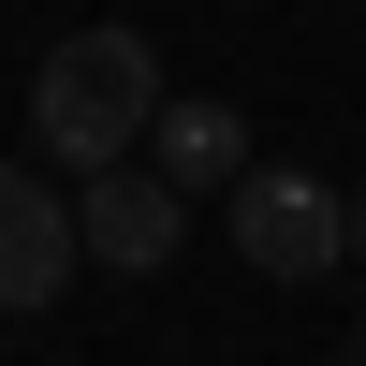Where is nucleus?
Masks as SVG:
<instances>
[{"instance_id": "0eeeda50", "label": "nucleus", "mask_w": 366, "mask_h": 366, "mask_svg": "<svg viewBox=\"0 0 366 366\" xmlns=\"http://www.w3.org/2000/svg\"><path fill=\"white\" fill-rule=\"evenodd\" d=\"M352 366H366V352H352Z\"/></svg>"}, {"instance_id": "7ed1b4c3", "label": "nucleus", "mask_w": 366, "mask_h": 366, "mask_svg": "<svg viewBox=\"0 0 366 366\" xmlns=\"http://www.w3.org/2000/svg\"><path fill=\"white\" fill-rule=\"evenodd\" d=\"M176 234H191V191H176V176H147V162L74 176V249L103 264V279H162Z\"/></svg>"}, {"instance_id": "423d86ee", "label": "nucleus", "mask_w": 366, "mask_h": 366, "mask_svg": "<svg viewBox=\"0 0 366 366\" xmlns=\"http://www.w3.org/2000/svg\"><path fill=\"white\" fill-rule=\"evenodd\" d=\"M352 264H366V191H352Z\"/></svg>"}, {"instance_id": "f257e3e1", "label": "nucleus", "mask_w": 366, "mask_h": 366, "mask_svg": "<svg viewBox=\"0 0 366 366\" xmlns=\"http://www.w3.org/2000/svg\"><path fill=\"white\" fill-rule=\"evenodd\" d=\"M162 44L147 29H74V44H44V74H29V147H44L59 176H103L147 147V117H162Z\"/></svg>"}, {"instance_id": "20e7f679", "label": "nucleus", "mask_w": 366, "mask_h": 366, "mask_svg": "<svg viewBox=\"0 0 366 366\" xmlns=\"http://www.w3.org/2000/svg\"><path fill=\"white\" fill-rule=\"evenodd\" d=\"M74 191H44L29 162H0V322H29V308H59V279H74Z\"/></svg>"}, {"instance_id": "39448f33", "label": "nucleus", "mask_w": 366, "mask_h": 366, "mask_svg": "<svg viewBox=\"0 0 366 366\" xmlns=\"http://www.w3.org/2000/svg\"><path fill=\"white\" fill-rule=\"evenodd\" d=\"M147 176H176V191H234V176H249L234 103H162V117H147Z\"/></svg>"}, {"instance_id": "f03ea898", "label": "nucleus", "mask_w": 366, "mask_h": 366, "mask_svg": "<svg viewBox=\"0 0 366 366\" xmlns=\"http://www.w3.org/2000/svg\"><path fill=\"white\" fill-rule=\"evenodd\" d=\"M234 264H249V279H322V264H352V191H322V176H293V162H249L234 176Z\"/></svg>"}]
</instances>
